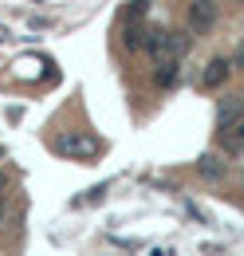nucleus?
Masks as SVG:
<instances>
[{
  "label": "nucleus",
  "mask_w": 244,
  "mask_h": 256,
  "mask_svg": "<svg viewBox=\"0 0 244 256\" xmlns=\"http://www.w3.org/2000/svg\"><path fill=\"white\" fill-rule=\"evenodd\" d=\"M228 64H232V71H244V44H240V48H236V56H232Z\"/></svg>",
  "instance_id": "obj_11"
},
{
  "label": "nucleus",
  "mask_w": 244,
  "mask_h": 256,
  "mask_svg": "<svg viewBox=\"0 0 244 256\" xmlns=\"http://www.w3.org/2000/svg\"><path fill=\"white\" fill-rule=\"evenodd\" d=\"M216 12H220L216 0H193V4H189V28H193V32H209L216 24Z\"/></svg>",
  "instance_id": "obj_3"
},
{
  "label": "nucleus",
  "mask_w": 244,
  "mask_h": 256,
  "mask_svg": "<svg viewBox=\"0 0 244 256\" xmlns=\"http://www.w3.org/2000/svg\"><path fill=\"white\" fill-rule=\"evenodd\" d=\"M52 150L60 154V158H71V162H91L102 154V142L94 138L91 130H67L60 134L56 142H52Z\"/></svg>",
  "instance_id": "obj_1"
},
{
  "label": "nucleus",
  "mask_w": 244,
  "mask_h": 256,
  "mask_svg": "<svg viewBox=\"0 0 244 256\" xmlns=\"http://www.w3.org/2000/svg\"><path fill=\"white\" fill-rule=\"evenodd\" d=\"M240 4H244V0H240Z\"/></svg>",
  "instance_id": "obj_14"
},
{
  "label": "nucleus",
  "mask_w": 244,
  "mask_h": 256,
  "mask_svg": "<svg viewBox=\"0 0 244 256\" xmlns=\"http://www.w3.org/2000/svg\"><path fill=\"white\" fill-rule=\"evenodd\" d=\"M197 170H201V174H205V178H224V162H216L213 154H201V158H197Z\"/></svg>",
  "instance_id": "obj_8"
},
{
  "label": "nucleus",
  "mask_w": 244,
  "mask_h": 256,
  "mask_svg": "<svg viewBox=\"0 0 244 256\" xmlns=\"http://www.w3.org/2000/svg\"><path fill=\"white\" fill-rule=\"evenodd\" d=\"M228 75H232V64H228L224 56H213V60L205 64V71H201V87H205V91H216V87H224Z\"/></svg>",
  "instance_id": "obj_4"
},
{
  "label": "nucleus",
  "mask_w": 244,
  "mask_h": 256,
  "mask_svg": "<svg viewBox=\"0 0 244 256\" xmlns=\"http://www.w3.org/2000/svg\"><path fill=\"white\" fill-rule=\"evenodd\" d=\"M146 48H150V56L158 60V64H166V60L182 64L185 52H189V36L185 32H158V28H154V36H150Z\"/></svg>",
  "instance_id": "obj_2"
},
{
  "label": "nucleus",
  "mask_w": 244,
  "mask_h": 256,
  "mask_svg": "<svg viewBox=\"0 0 244 256\" xmlns=\"http://www.w3.org/2000/svg\"><path fill=\"white\" fill-rule=\"evenodd\" d=\"M228 142H244V118H240L232 130H228Z\"/></svg>",
  "instance_id": "obj_10"
},
{
  "label": "nucleus",
  "mask_w": 244,
  "mask_h": 256,
  "mask_svg": "<svg viewBox=\"0 0 244 256\" xmlns=\"http://www.w3.org/2000/svg\"><path fill=\"white\" fill-rule=\"evenodd\" d=\"M146 8H150V0H134V4L126 8V24H142V20H146Z\"/></svg>",
  "instance_id": "obj_9"
},
{
  "label": "nucleus",
  "mask_w": 244,
  "mask_h": 256,
  "mask_svg": "<svg viewBox=\"0 0 244 256\" xmlns=\"http://www.w3.org/2000/svg\"><path fill=\"white\" fill-rule=\"evenodd\" d=\"M0 158H4V150H0Z\"/></svg>",
  "instance_id": "obj_12"
},
{
  "label": "nucleus",
  "mask_w": 244,
  "mask_h": 256,
  "mask_svg": "<svg viewBox=\"0 0 244 256\" xmlns=\"http://www.w3.org/2000/svg\"><path fill=\"white\" fill-rule=\"evenodd\" d=\"M178 75H182V64H174V60L158 64V71H154V79H158L162 87H174V83H178Z\"/></svg>",
  "instance_id": "obj_7"
},
{
  "label": "nucleus",
  "mask_w": 244,
  "mask_h": 256,
  "mask_svg": "<svg viewBox=\"0 0 244 256\" xmlns=\"http://www.w3.org/2000/svg\"><path fill=\"white\" fill-rule=\"evenodd\" d=\"M244 114V98L240 95H224L220 98V106H216V122H220V130H232L236 122H240Z\"/></svg>",
  "instance_id": "obj_5"
},
{
  "label": "nucleus",
  "mask_w": 244,
  "mask_h": 256,
  "mask_svg": "<svg viewBox=\"0 0 244 256\" xmlns=\"http://www.w3.org/2000/svg\"><path fill=\"white\" fill-rule=\"evenodd\" d=\"M0 217H4V209H0Z\"/></svg>",
  "instance_id": "obj_13"
},
{
  "label": "nucleus",
  "mask_w": 244,
  "mask_h": 256,
  "mask_svg": "<svg viewBox=\"0 0 244 256\" xmlns=\"http://www.w3.org/2000/svg\"><path fill=\"white\" fill-rule=\"evenodd\" d=\"M154 28L142 20V24H126V32H122V44L130 48V52H146V44H150Z\"/></svg>",
  "instance_id": "obj_6"
}]
</instances>
